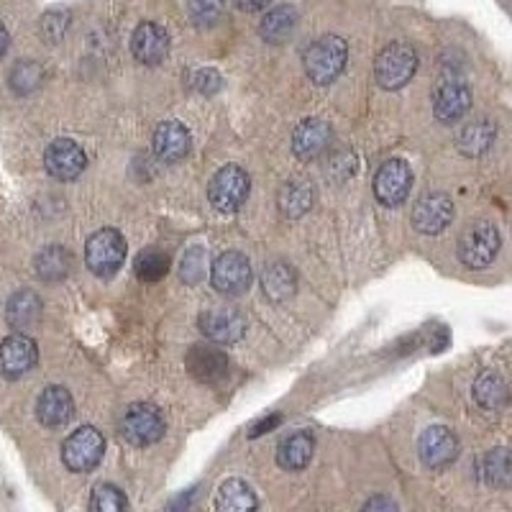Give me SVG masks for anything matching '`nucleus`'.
Segmentation results:
<instances>
[{"label": "nucleus", "instance_id": "22", "mask_svg": "<svg viewBox=\"0 0 512 512\" xmlns=\"http://www.w3.org/2000/svg\"><path fill=\"white\" fill-rule=\"evenodd\" d=\"M6 318H8V326L16 328L18 333H26V331H31L34 326H39V320H41L39 295L31 290L16 292V295L8 300Z\"/></svg>", "mask_w": 512, "mask_h": 512}, {"label": "nucleus", "instance_id": "28", "mask_svg": "<svg viewBox=\"0 0 512 512\" xmlns=\"http://www.w3.org/2000/svg\"><path fill=\"white\" fill-rule=\"evenodd\" d=\"M495 134H497V128L489 121L469 123V126L461 131L459 149L466 154V157H477V154L487 152L489 144L495 141Z\"/></svg>", "mask_w": 512, "mask_h": 512}, {"label": "nucleus", "instance_id": "3", "mask_svg": "<svg viewBox=\"0 0 512 512\" xmlns=\"http://www.w3.org/2000/svg\"><path fill=\"white\" fill-rule=\"evenodd\" d=\"M500 231L495 223L474 221L459 236V259L469 269H484L500 254Z\"/></svg>", "mask_w": 512, "mask_h": 512}, {"label": "nucleus", "instance_id": "4", "mask_svg": "<svg viewBox=\"0 0 512 512\" xmlns=\"http://www.w3.org/2000/svg\"><path fill=\"white\" fill-rule=\"evenodd\" d=\"M126 259V241L116 228H100L85 244V262L98 277H113Z\"/></svg>", "mask_w": 512, "mask_h": 512}, {"label": "nucleus", "instance_id": "41", "mask_svg": "<svg viewBox=\"0 0 512 512\" xmlns=\"http://www.w3.org/2000/svg\"><path fill=\"white\" fill-rule=\"evenodd\" d=\"M8 44H11V36H8V29H6V26L0 24V59L6 57Z\"/></svg>", "mask_w": 512, "mask_h": 512}, {"label": "nucleus", "instance_id": "35", "mask_svg": "<svg viewBox=\"0 0 512 512\" xmlns=\"http://www.w3.org/2000/svg\"><path fill=\"white\" fill-rule=\"evenodd\" d=\"M223 16V0H190V18L198 26L218 24Z\"/></svg>", "mask_w": 512, "mask_h": 512}, {"label": "nucleus", "instance_id": "31", "mask_svg": "<svg viewBox=\"0 0 512 512\" xmlns=\"http://www.w3.org/2000/svg\"><path fill=\"white\" fill-rule=\"evenodd\" d=\"M11 88L16 90L18 95H26V93H34L36 88L41 85L44 80V70H41L39 62H18L16 67L11 70Z\"/></svg>", "mask_w": 512, "mask_h": 512}, {"label": "nucleus", "instance_id": "21", "mask_svg": "<svg viewBox=\"0 0 512 512\" xmlns=\"http://www.w3.org/2000/svg\"><path fill=\"white\" fill-rule=\"evenodd\" d=\"M313 451H315L313 433L297 431L280 443V448H277V464H280L282 469H287V472H300V469H305V466L310 464Z\"/></svg>", "mask_w": 512, "mask_h": 512}, {"label": "nucleus", "instance_id": "25", "mask_svg": "<svg viewBox=\"0 0 512 512\" xmlns=\"http://www.w3.org/2000/svg\"><path fill=\"white\" fill-rule=\"evenodd\" d=\"M256 495L254 489L249 487L241 479H228V482L221 484L218 489V500L216 507L221 512H246V510H256Z\"/></svg>", "mask_w": 512, "mask_h": 512}, {"label": "nucleus", "instance_id": "7", "mask_svg": "<svg viewBox=\"0 0 512 512\" xmlns=\"http://www.w3.org/2000/svg\"><path fill=\"white\" fill-rule=\"evenodd\" d=\"M164 428H167V423H164L162 410L157 405H149V402L128 405L121 420L123 438L134 446H152L164 436Z\"/></svg>", "mask_w": 512, "mask_h": 512}, {"label": "nucleus", "instance_id": "14", "mask_svg": "<svg viewBox=\"0 0 512 512\" xmlns=\"http://www.w3.org/2000/svg\"><path fill=\"white\" fill-rule=\"evenodd\" d=\"M472 108V90L459 77H446L433 93V113L441 123H456Z\"/></svg>", "mask_w": 512, "mask_h": 512}, {"label": "nucleus", "instance_id": "13", "mask_svg": "<svg viewBox=\"0 0 512 512\" xmlns=\"http://www.w3.org/2000/svg\"><path fill=\"white\" fill-rule=\"evenodd\" d=\"M198 326L213 344H236L246 333V318L236 308H210L200 313Z\"/></svg>", "mask_w": 512, "mask_h": 512}, {"label": "nucleus", "instance_id": "6", "mask_svg": "<svg viewBox=\"0 0 512 512\" xmlns=\"http://www.w3.org/2000/svg\"><path fill=\"white\" fill-rule=\"evenodd\" d=\"M105 451V438L93 425H82L62 443V461L64 466L75 474L93 472L100 464Z\"/></svg>", "mask_w": 512, "mask_h": 512}, {"label": "nucleus", "instance_id": "30", "mask_svg": "<svg viewBox=\"0 0 512 512\" xmlns=\"http://www.w3.org/2000/svg\"><path fill=\"white\" fill-rule=\"evenodd\" d=\"M136 274H139L141 282H157L162 280L164 274L169 272V254L159 249H146L141 251L139 259L134 264Z\"/></svg>", "mask_w": 512, "mask_h": 512}, {"label": "nucleus", "instance_id": "15", "mask_svg": "<svg viewBox=\"0 0 512 512\" xmlns=\"http://www.w3.org/2000/svg\"><path fill=\"white\" fill-rule=\"evenodd\" d=\"M454 221V200L443 195V192H428L415 203L413 210V226L420 233H441L446 231Z\"/></svg>", "mask_w": 512, "mask_h": 512}, {"label": "nucleus", "instance_id": "26", "mask_svg": "<svg viewBox=\"0 0 512 512\" xmlns=\"http://www.w3.org/2000/svg\"><path fill=\"white\" fill-rule=\"evenodd\" d=\"M297 24V11L292 6H277L264 16L262 21V36L269 44H282L287 36L295 31Z\"/></svg>", "mask_w": 512, "mask_h": 512}, {"label": "nucleus", "instance_id": "2", "mask_svg": "<svg viewBox=\"0 0 512 512\" xmlns=\"http://www.w3.org/2000/svg\"><path fill=\"white\" fill-rule=\"evenodd\" d=\"M415 72H418V54L405 41H395L390 47H384L374 62V80L384 90L405 88Z\"/></svg>", "mask_w": 512, "mask_h": 512}, {"label": "nucleus", "instance_id": "38", "mask_svg": "<svg viewBox=\"0 0 512 512\" xmlns=\"http://www.w3.org/2000/svg\"><path fill=\"white\" fill-rule=\"evenodd\" d=\"M233 3H236V6L246 13H256V11H262V8L269 6V0H233Z\"/></svg>", "mask_w": 512, "mask_h": 512}, {"label": "nucleus", "instance_id": "1", "mask_svg": "<svg viewBox=\"0 0 512 512\" xmlns=\"http://www.w3.org/2000/svg\"><path fill=\"white\" fill-rule=\"evenodd\" d=\"M346 57H349V47H346V41L341 36H320L303 54L305 75L315 85H331L344 72Z\"/></svg>", "mask_w": 512, "mask_h": 512}, {"label": "nucleus", "instance_id": "19", "mask_svg": "<svg viewBox=\"0 0 512 512\" xmlns=\"http://www.w3.org/2000/svg\"><path fill=\"white\" fill-rule=\"evenodd\" d=\"M72 415H75V400L64 387L52 384V387L41 392L39 402H36V418H39L41 425L62 428V425L70 423Z\"/></svg>", "mask_w": 512, "mask_h": 512}, {"label": "nucleus", "instance_id": "33", "mask_svg": "<svg viewBox=\"0 0 512 512\" xmlns=\"http://www.w3.org/2000/svg\"><path fill=\"white\" fill-rule=\"evenodd\" d=\"M90 510L95 512H123L128 510V500L121 489L113 484H98L90 497Z\"/></svg>", "mask_w": 512, "mask_h": 512}, {"label": "nucleus", "instance_id": "34", "mask_svg": "<svg viewBox=\"0 0 512 512\" xmlns=\"http://www.w3.org/2000/svg\"><path fill=\"white\" fill-rule=\"evenodd\" d=\"M205 274H208V254H205V249L187 251L185 259H182V267H180L182 282L198 285Z\"/></svg>", "mask_w": 512, "mask_h": 512}, {"label": "nucleus", "instance_id": "17", "mask_svg": "<svg viewBox=\"0 0 512 512\" xmlns=\"http://www.w3.org/2000/svg\"><path fill=\"white\" fill-rule=\"evenodd\" d=\"M131 52L146 67L162 64L169 54V34L159 24L144 21L136 26L134 36H131Z\"/></svg>", "mask_w": 512, "mask_h": 512}, {"label": "nucleus", "instance_id": "27", "mask_svg": "<svg viewBox=\"0 0 512 512\" xmlns=\"http://www.w3.org/2000/svg\"><path fill=\"white\" fill-rule=\"evenodd\" d=\"M315 192L308 182H287L280 190V210L287 218H300L313 208Z\"/></svg>", "mask_w": 512, "mask_h": 512}, {"label": "nucleus", "instance_id": "9", "mask_svg": "<svg viewBox=\"0 0 512 512\" xmlns=\"http://www.w3.org/2000/svg\"><path fill=\"white\" fill-rule=\"evenodd\" d=\"M418 456L428 469L441 472L459 459V438L446 425H431L425 428L418 441Z\"/></svg>", "mask_w": 512, "mask_h": 512}, {"label": "nucleus", "instance_id": "12", "mask_svg": "<svg viewBox=\"0 0 512 512\" xmlns=\"http://www.w3.org/2000/svg\"><path fill=\"white\" fill-rule=\"evenodd\" d=\"M39 361L36 341L26 333H13L0 344V374L6 379H18L29 374Z\"/></svg>", "mask_w": 512, "mask_h": 512}, {"label": "nucleus", "instance_id": "11", "mask_svg": "<svg viewBox=\"0 0 512 512\" xmlns=\"http://www.w3.org/2000/svg\"><path fill=\"white\" fill-rule=\"evenodd\" d=\"M44 167L57 180H77L88 167L82 146L72 139H54L44 152Z\"/></svg>", "mask_w": 512, "mask_h": 512}, {"label": "nucleus", "instance_id": "29", "mask_svg": "<svg viewBox=\"0 0 512 512\" xmlns=\"http://www.w3.org/2000/svg\"><path fill=\"white\" fill-rule=\"evenodd\" d=\"M474 397H477V402L482 408L500 410L510 395H507V384L502 382L500 374L487 372L477 379V384H474Z\"/></svg>", "mask_w": 512, "mask_h": 512}, {"label": "nucleus", "instance_id": "32", "mask_svg": "<svg viewBox=\"0 0 512 512\" xmlns=\"http://www.w3.org/2000/svg\"><path fill=\"white\" fill-rule=\"evenodd\" d=\"M484 474L492 484L497 487H505V484H512V454L507 448H497L492 454L484 459Z\"/></svg>", "mask_w": 512, "mask_h": 512}, {"label": "nucleus", "instance_id": "39", "mask_svg": "<svg viewBox=\"0 0 512 512\" xmlns=\"http://www.w3.org/2000/svg\"><path fill=\"white\" fill-rule=\"evenodd\" d=\"M364 510H397V505L392 500H387V497H374V500H369L364 505Z\"/></svg>", "mask_w": 512, "mask_h": 512}, {"label": "nucleus", "instance_id": "8", "mask_svg": "<svg viewBox=\"0 0 512 512\" xmlns=\"http://www.w3.org/2000/svg\"><path fill=\"white\" fill-rule=\"evenodd\" d=\"M251 280H254L251 262L241 251H226L210 267V282H213L216 292L226 297L244 295L251 287Z\"/></svg>", "mask_w": 512, "mask_h": 512}, {"label": "nucleus", "instance_id": "18", "mask_svg": "<svg viewBox=\"0 0 512 512\" xmlns=\"http://www.w3.org/2000/svg\"><path fill=\"white\" fill-rule=\"evenodd\" d=\"M190 146L192 136L185 128V123L164 121L159 123L157 131H154V154H157L162 162H180V159H185L187 154H190Z\"/></svg>", "mask_w": 512, "mask_h": 512}, {"label": "nucleus", "instance_id": "10", "mask_svg": "<svg viewBox=\"0 0 512 512\" xmlns=\"http://www.w3.org/2000/svg\"><path fill=\"white\" fill-rule=\"evenodd\" d=\"M410 187H413V169L402 159H390L379 167L374 175V195L387 208H397L408 200Z\"/></svg>", "mask_w": 512, "mask_h": 512}, {"label": "nucleus", "instance_id": "5", "mask_svg": "<svg viewBox=\"0 0 512 512\" xmlns=\"http://www.w3.org/2000/svg\"><path fill=\"white\" fill-rule=\"evenodd\" d=\"M251 190V177L239 164H226L213 175L208 185L210 205L221 213H233L246 203Z\"/></svg>", "mask_w": 512, "mask_h": 512}, {"label": "nucleus", "instance_id": "24", "mask_svg": "<svg viewBox=\"0 0 512 512\" xmlns=\"http://www.w3.org/2000/svg\"><path fill=\"white\" fill-rule=\"evenodd\" d=\"M34 267H36V274H39V280L59 282V280H64L67 274H70L72 256H70V251L64 249V246L52 244L36 254Z\"/></svg>", "mask_w": 512, "mask_h": 512}, {"label": "nucleus", "instance_id": "37", "mask_svg": "<svg viewBox=\"0 0 512 512\" xmlns=\"http://www.w3.org/2000/svg\"><path fill=\"white\" fill-rule=\"evenodd\" d=\"M192 85H195L203 95H213L216 90H221V77L213 70H200L198 75H195V82H192Z\"/></svg>", "mask_w": 512, "mask_h": 512}, {"label": "nucleus", "instance_id": "36", "mask_svg": "<svg viewBox=\"0 0 512 512\" xmlns=\"http://www.w3.org/2000/svg\"><path fill=\"white\" fill-rule=\"evenodd\" d=\"M67 16H62V13H49V16H44V21H41V34L47 36L49 41H59L62 39L64 29H67Z\"/></svg>", "mask_w": 512, "mask_h": 512}, {"label": "nucleus", "instance_id": "16", "mask_svg": "<svg viewBox=\"0 0 512 512\" xmlns=\"http://www.w3.org/2000/svg\"><path fill=\"white\" fill-rule=\"evenodd\" d=\"M187 372L203 384H218L231 372V361L221 349L198 344L192 346L190 354H187Z\"/></svg>", "mask_w": 512, "mask_h": 512}, {"label": "nucleus", "instance_id": "40", "mask_svg": "<svg viewBox=\"0 0 512 512\" xmlns=\"http://www.w3.org/2000/svg\"><path fill=\"white\" fill-rule=\"evenodd\" d=\"M280 423V415H274V418H267L262 420L259 425H254V431H251V436H262V433H267L269 428H274V425Z\"/></svg>", "mask_w": 512, "mask_h": 512}, {"label": "nucleus", "instance_id": "23", "mask_svg": "<svg viewBox=\"0 0 512 512\" xmlns=\"http://www.w3.org/2000/svg\"><path fill=\"white\" fill-rule=\"evenodd\" d=\"M262 290L274 303H282L295 295V272L290 264L269 262L262 272Z\"/></svg>", "mask_w": 512, "mask_h": 512}, {"label": "nucleus", "instance_id": "20", "mask_svg": "<svg viewBox=\"0 0 512 512\" xmlns=\"http://www.w3.org/2000/svg\"><path fill=\"white\" fill-rule=\"evenodd\" d=\"M331 126L320 118H308L295 128L292 134V152L300 159H315L326 152V146L331 144Z\"/></svg>", "mask_w": 512, "mask_h": 512}]
</instances>
